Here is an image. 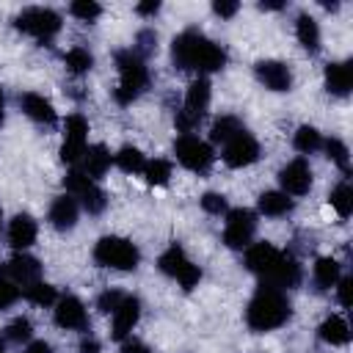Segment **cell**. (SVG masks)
Here are the masks:
<instances>
[{
	"mask_svg": "<svg viewBox=\"0 0 353 353\" xmlns=\"http://www.w3.org/2000/svg\"><path fill=\"white\" fill-rule=\"evenodd\" d=\"M256 157H259V143H256L245 130H240L234 138H229V141L223 143V163L232 165V168L251 165Z\"/></svg>",
	"mask_w": 353,
	"mask_h": 353,
	"instance_id": "cell-13",
	"label": "cell"
},
{
	"mask_svg": "<svg viewBox=\"0 0 353 353\" xmlns=\"http://www.w3.org/2000/svg\"><path fill=\"white\" fill-rule=\"evenodd\" d=\"M83 163H85V171H83V174H88V176H102V174L110 168L113 157H110V152H108L102 143H94V146L85 149Z\"/></svg>",
	"mask_w": 353,
	"mask_h": 353,
	"instance_id": "cell-24",
	"label": "cell"
},
{
	"mask_svg": "<svg viewBox=\"0 0 353 353\" xmlns=\"http://www.w3.org/2000/svg\"><path fill=\"white\" fill-rule=\"evenodd\" d=\"M259 8H265V11H279V8H284V3H281V0H262Z\"/></svg>",
	"mask_w": 353,
	"mask_h": 353,
	"instance_id": "cell-49",
	"label": "cell"
},
{
	"mask_svg": "<svg viewBox=\"0 0 353 353\" xmlns=\"http://www.w3.org/2000/svg\"><path fill=\"white\" fill-rule=\"evenodd\" d=\"M22 295L28 298V301H33V303H39V306H50V303H55V287L52 284H47V281H33L30 287H25L22 290Z\"/></svg>",
	"mask_w": 353,
	"mask_h": 353,
	"instance_id": "cell-30",
	"label": "cell"
},
{
	"mask_svg": "<svg viewBox=\"0 0 353 353\" xmlns=\"http://www.w3.org/2000/svg\"><path fill=\"white\" fill-rule=\"evenodd\" d=\"M157 268H160L165 276L176 279L185 290H193V287L199 284V279H201V270L185 256V251H182L179 245H171L168 251H163L160 259H157Z\"/></svg>",
	"mask_w": 353,
	"mask_h": 353,
	"instance_id": "cell-6",
	"label": "cell"
},
{
	"mask_svg": "<svg viewBox=\"0 0 353 353\" xmlns=\"http://www.w3.org/2000/svg\"><path fill=\"white\" fill-rule=\"evenodd\" d=\"M74 221H77V199L74 196H58L55 201H52V207H50V223L55 226V229H61V232H66V229H72L74 226Z\"/></svg>",
	"mask_w": 353,
	"mask_h": 353,
	"instance_id": "cell-20",
	"label": "cell"
},
{
	"mask_svg": "<svg viewBox=\"0 0 353 353\" xmlns=\"http://www.w3.org/2000/svg\"><path fill=\"white\" fill-rule=\"evenodd\" d=\"M121 301H124V292H119V290H105V292L97 298V306H99V312L113 314V312L119 309Z\"/></svg>",
	"mask_w": 353,
	"mask_h": 353,
	"instance_id": "cell-39",
	"label": "cell"
},
{
	"mask_svg": "<svg viewBox=\"0 0 353 353\" xmlns=\"http://www.w3.org/2000/svg\"><path fill=\"white\" fill-rule=\"evenodd\" d=\"M254 229H256V215L251 210H245V207L229 210L226 212V226H223V243L229 248H248L251 237H254Z\"/></svg>",
	"mask_w": 353,
	"mask_h": 353,
	"instance_id": "cell-9",
	"label": "cell"
},
{
	"mask_svg": "<svg viewBox=\"0 0 353 353\" xmlns=\"http://www.w3.org/2000/svg\"><path fill=\"white\" fill-rule=\"evenodd\" d=\"M80 353H99V342L97 339H83L80 342Z\"/></svg>",
	"mask_w": 353,
	"mask_h": 353,
	"instance_id": "cell-47",
	"label": "cell"
},
{
	"mask_svg": "<svg viewBox=\"0 0 353 353\" xmlns=\"http://www.w3.org/2000/svg\"><path fill=\"white\" fill-rule=\"evenodd\" d=\"M154 41H157V36L152 33V30H143V33H138V44H141V52H149L152 47H154ZM138 52V55H141Z\"/></svg>",
	"mask_w": 353,
	"mask_h": 353,
	"instance_id": "cell-44",
	"label": "cell"
},
{
	"mask_svg": "<svg viewBox=\"0 0 353 353\" xmlns=\"http://www.w3.org/2000/svg\"><path fill=\"white\" fill-rule=\"evenodd\" d=\"M331 207H334L342 218H347V215L353 212V190H350L347 182H342V185L334 188V193H331Z\"/></svg>",
	"mask_w": 353,
	"mask_h": 353,
	"instance_id": "cell-34",
	"label": "cell"
},
{
	"mask_svg": "<svg viewBox=\"0 0 353 353\" xmlns=\"http://www.w3.org/2000/svg\"><path fill=\"white\" fill-rule=\"evenodd\" d=\"M19 102H22V110H25L33 121H39V124H52V121H55V108H52L50 99L39 97V94H25Z\"/></svg>",
	"mask_w": 353,
	"mask_h": 353,
	"instance_id": "cell-23",
	"label": "cell"
},
{
	"mask_svg": "<svg viewBox=\"0 0 353 353\" xmlns=\"http://www.w3.org/2000/svg\"><path fill=\"white\" fill-rule=\"evenodd\" d=\"M116 66H119V88H116V102L119 105H130L143 88H146V66H143V58L135 52V50H119L116 52Z\"/></svg>",
	"mask_w": 353,
	"mask_h": 353,
	"instance_id": "cell-3",
	"label": "cell"
},
{
	"mask_svg": "<svg viewBox=\"0 0 353 353\" xmlns=\"http://www.w3.org/2000/svg\"><path fill=\"white\" fill-rule=\"evenodd\" d=\"M33 240H36V221L30 215H17L8 223V243L17 251H25L28 245H33Z\"/></svg>",
	"mask_w": 353,
	"mask_h": 353,
	"instance_id": "cell-22",
	"label": "cell"
},
{
	"mask_svg": "<svg viewBox=\"0 0 353 353\" xmlns=\"http://www.w3.org/2000/svg\"><path fill=\"white\" fill-rule=\"evenodd\" d=\"M135 11H138V14H143V17L157 14V11H160V3H157V0H146V3H138V6H135Z\"/></svg>",
	"mask_w": 353,
	"mask_h": 353,
	"instance_id": "cell-46",
	"label": "cell"
},
{
	"mask_svg": "<svg viewBox=\"0 0 353 353\" xmlns=\"http://www.w3.org/2000/svg\"><path fill=\"white\" fill-rule=\"evenodd\" d=\"M171 55L179 69H196V72H218L226 63V52L199 30L179 33L171 44Z\"/></svg>",
	"mask_w": 353,
	"mask_h": 353,
	"instance_id": "cell-1",
	"label": "cell"
},
{
	"mask_svg": "<svg viewBox=\"0 0 353 353\" xmlns=\"http://www.w3.org/2000/svg\"><path fill=\"white\" fill-rule=\"evenodd\" d=\"M138 317H141V303H138V298L124 295V301H121L119 309L113 312V331H110L113 339H127V334L135 328Z\"/></svg>",
	"mask_w": 353,
	"mask_h": 353,
	"instance_id": "cell-16",
	"label": "cell"
},
{
	"mask_svg": "<svg viewBox=\"0 0 353 353\" xmlns=\"http://www.w3.org/2000/svg\"><path fill=\"white\" fill-rule=\"evenodd\" d=\"M279 182H281V188H284L287 196H303V193H309V188H312V168H309V163L303 157L287 163L281 168V174H279Z\"/></svg>",
	"mask_w": 353,
	"mask_h": 353,
	"instance_id": "cell-14",
	"label": "cell"
},
{
	"mask_svg": "<svg viewBox=\"0 0 353 353\" xmlns=\"http://www.w3.org/2000/svg\"><path fill=\"white\" fill-rule=\"evenodd\" d=\"M256 77L270 91H290V85H292V74L281 61H259L256 63Z\"/></svg>",
	"mask_w": 353,
	"mask_h": 353,
	"instance_id": "cell-17",
	"label": "cell"
},
{
	"mask_svg": "<svg viewBox=\"0 0 353 353\" xmlns=\"http://www.w3.org/2000/svg\"><path fill=\"white\" fill-rule=\"evenodd\" d=\"M243 130V124H240V119H234V116H221L215 124H212V132H210V138L218 143H226L229 138H234L237 132Z\"/></svg>",
	"mask_w": 353,
	"mask_h": 353,
	"instance_id": "cell-31",
	"label": "cell"
},
{
	"mask_svg": "<svg viewBox=\"0 0 353 353\" xmlns=\"http://www.w3.org/2000/svg\"><path fill=\"white\" fill-rule=\"evenodd\" d=\"M143 176L149 185H165L171 176V163L168 160H152L143 165Z\"/></svg>",
	"mask_w": 353,
	"mask_h": 353,
	"instance_id": "cell-35",
	"label": "cell"
},
{
	"mask_svg": "<svg viewBox=\"0 0 353 353\" xmlns=\"http://www.w3.org/2000/svg\"><path fill=\"white\" fill-rule=\"evenodd\" d=\"M55 323L61 328H85L88 317H85V309L83 303L74 298V295H66L55 303Z\"/></svg>",
	"mask_w": 353,
	"mask_h": 353,
	"instance_id": "cell-19",
	"label": "cell"
},
{
	"mask_svg": "<svg viewBox=\"0 0 353 353\" xmlns=\"http://www.w3.org/2000/svg\"><path fill=\"white\" fill-rule=\"evenodd\" d=\"M30 334H33V328H30V320H28V317H17V320H11L8 328H6V336H8L11 342H28Z\"/></svg>",
	"mask_w": 353,
	"mask_h": 353,
	"instance_id": "cell-37",
	"label": "cell"
},
{
	"mask_svg": "<svg viewBox=\"0 0 353 353\" xmlns=\"http://www.w3.org/2000/svg\"><path fill=\"white\" fill-rule=\"evenodd\" d=\"M69 11H72L77 19L91 22V19H97V17L102 14V6H99V3H94V0H74V3L69 6Z\"/></svg>",
	"mask_w": 353,
	"mask_h": 353,
	"instance_id": "cell-36",
	"label": "cell"
},
{
	"mask_svg": "<svg viewBox=\"0 0 353 353\" xmlns=\"http://www.w3.org/2000/svg\"><path fill=\"white\" fill-rule=\"evenodd\" d=\"M298 281H301V265L292 259V256H287V254H281L279 259H276V265H273V270L265 276V284H273V287H279V290H290V287H298Z\"/></svg>",
	"mask_w": 353,
	"mask_h": 353,
	"instance_id": "cell-18",
	"label": "cell"
},
{
	"mask_svg": "<svg viewBox=\"0 0 353 353\" xmlns=\"http://www.w3.org/2000/svg\"><path fill=\"white\" fill-rule=\"evenodd\" d=\"M237 8H240V6H237L234 0H215V3H212V11H215L218 17H234Z\"/></svg>",
	"mask_w": 353,
	"mask_h": 353,
	"instance_id": "cell-42",
	"label": "cell"
},
{
	"mask_svg": "<svg viewBox=\"0 0 353 353\" xmlns=\"http://www.w3.org/2000/svg\"><path fill=\"white\" fill-rule=\"evenodd\" d=\"M320 339L328 342V345H345L350 339V328L342 317H328L320 325Z\"/></svg>",
	"mask_w": 353,
	"mask_h": 353,
	"instance_id": "cell-27",
	"label": "cell"
},
{
	"mask_svg": "<svg viewBox=\"0 0 353 353\" xmlns=\"http://www.w3.org/2000/svg\"><path fill=\"white\" fill-rule=\"evenodd\" d=\"M201 207L207 212H212V215H221V212H226V196H221V193H204L201 196Z\"/></svg>",
	"mask_w": 353,
	"mask_h": 353,
	"instance_id": "cell-41",
	"label": "cell"
},
{
	"mask_svg": "<svg viewBox=\"0 0 353 353\" xmlns=\"http://www.w3.org/2000/svg\"><path fill=\"white\" fill-rule=\"evenodd\" d=\"M19 295H22V292H19V287H17L14 281H8V279H3V276H0V309H8Z\"/></svg>",
	"mask_w": 353,
	"mask_h": 353,
	"instance_id": "cell-40",
	"label": "cell"
},
{
	"mask_svg": "<svg viewBox=\"0 0 353 353\" xmlns=\"http://www.w3.org/2000/svg\"><path fill=\"white\" fill-rule=\"evenodd\" d=\"M0 276L8 279V281H14L19 287V292H22L25 287H30L33 281L41 279V265H39V259H33L28 254H17V256H11L0 268Z\"/></svg>",
	"mask_w": 353,
	"mask_h": 353,
	"instance_id": "cell-12",
	"label": "cell"
},
{
	"mask_svg": "<svg viewBox=\"0 0 353 353\" xmlns=\"http://www.w3.org/2000/svg\"><path fill=\"white\" fill-rule=\"evenodd\" d=\"M290 317V301L284 295V290L273 287V284H265L254 292V298L248 301V309H245V320L254 331H270V328H279L281 323H287Z\"/></svg>",
	"mask_w": 353,
	"mask_h": 353,
	"instance_id": "cell-2",
	"label": "cell"
},
{
	"mask_svg": "<svg viewBox=\"0 0 353 353\" xmlns=\"http://www.w3.org/2000/svg\"><path fill=\"white\" fill-rule=\"evenodd\" d=\"M3 110H6V97H3V88H0V121H3Z\"/></svg>",
	"mask_w": 353,
	"mask_h": 353,
	"instance_id": "cell-50",
	"label": "cell"
},
{
	"mask_svg": "<svg viewBox=\"0 0 353 353\" xmlns=\"http://www.w3.org/2000/svg\"><path fill=\"white\" fill-rule=\"evenodd\" d=\"M325 152H328V157L347 174V160H350V157H347V154H350L347 146H345L342 141H336V138H328V141H325Z\"/></svg>",
	"mask_w": 353,
	"mask_h": 353,
	"instance_id": "cell-38",
	"label": "cell"
},
{
	"mask_svg": "<svg viewBox=\"0 0 353 353\" xmlns=\"http://www.w3.org/2000/svg\"><path fill=\"white\" fill-rule=\"evenodd\" d=\"M336 284H339V303L347 309V306H350V290H353V281H350V279H339Z\"/></svg>",
	"mask_w": 353,
	"mask_h": 353,
	"instance_id": "cell-43",
	"label": "cell"
},
{
	"mask_svg": "<svg viewBox=\"0 0 353 353\" xmlns=\"http://www.w3.org/2000/svg\"><path fill=\"white\" fill-rule=\"evenodd\" d=\"M292 210V199L281 190H268L259 196V212L270 215V218H279V215H287Z\"/></svg>",
	"mask_w": 353,
	"mask_h": 353,
	"instance_id": "cell-25",
	"label": "cell"
},
{
	"mask_svg": "<svg viewBox=\"0 0 353 353\" xmlns=\"http://www.w3.org/2000/svg\"><path fill=\"white\" fill-rule=\"evenodd\" d=\"M0 353H6V350H3V342H0Z\"/></svg>",
	"mask_w": 353,
	"mask_h": 353,
	"instance_id": "cell-51",
	"label": "cell"
},
{
	"mask_svg": "<svg viewBox=\"0 0 353 353\" xmlns=\"http://www.w3.org/2000/svg\"><path fill=\"white\" fill-rule=\"evenodd\" d=\"M121 353H149V347L143 342H138V339H127L121 345Z\"/></svg>",
	"mask_w": 353,
	"mask_h": 353,
	"instance_id": "cell-45",
	"label": "cell"
},
{
	"mask_svg": "<svg viewBox=\"0 0 353 353\" xmlns=\"http://www.w3.org/2000/svg\"><path fill=\"white\" fill-rule=\"evenodd\" d=\"M314 281H317V287H320V290L334 287V284L339 281V262H336V259H331V256L317 259V265H314Z\"/></svg>",
	"mask_w": 353,
	"mask_h": 353,
	"instance_id": "cell-28",
	"label": "cell"
},
{
	"mask_svg": "<svg viewBox=\"0 0 353 353\" xmlns=\"http://www.w3.org/2000/svg\"><path fill=\"white\" fill-rule=\"evenodd\" d=\"M113 160H116V165H119L121 171H127V174H138V171H143V165H146L141 149H135V146H121Z\"/></svg>",
	"mask_w": 353,
	"mask_h": 353,
	"instance_id": "cell-29",
	"label": "cell"
},
{
	"mask_svg": "<svg viewBox=\"0 0 353 353\" xmlns=\"http://www.w3.org/2000/svg\"><path fill=\"white\" fill-rule=\"evenodd\" d=\"M25 353H50V345L47 342H30Z\"/></svg>",
	"mask_w": 353,
	"mask_h": 353,
	"instance_id": "cell-48",
	"label": "cell"
},
{
	"mask_svg": "<svg viewBox=\"0 0 353 353\" xmlns=\"http://www.w3.org/2000/svg\"><path fill=\"white\" fill-rule=\"evenodd\" d=\"M325 85L336 97L350 94V85H353V66H350V61H345V63H328L325 66Z\"/></svg>",
	"mask_w": 353,
	"mask_h": 353,
	"instance_id": "cell-21",
	"label": "cell"
},
{
	"mask_svg": "<svg viewBox=\"0 0 353 353\" xmlns=\"http://www.w3.org/2000/svg\"><path fill=\"white\" fill-rule=\"evenodd\" d=\"M207 105H210V83L204 77H199V80L190 83V88L185 94V108L176 113V130L182 135H190L193 127L201 121Z\"/></svg>",
	"mask_w": 353,
	"mask_h": 353,
	"instance_id": "cell-5",
	"label": "cell"
},
{
	"mask_svg": "<svg viewBox=\"0 0 353 353\" xmlns=\"http://www.w3.org/2000/svg\"><path fill=\"white\" fill-rule=\"evenodd\" d=\"M63 185H66V190H69V196H74V199H80V204L91 212V215H97V212H102L105 210V204H108V199H105V193L94 185V179L88 176V174H83V171H69L66 176H63Z\"/></svg>",
	"mask_w": 353,
	"mask_h": 353,
	"instance_id": "cell-8",
	"label": "cell"
},
{
	"mask_svg": "<svg viewBox=\"0 0 353 353\" xmlns=\"http://www.w3.org/2000/svg\"><path fill=\"white\" fill-rule=\"evenodd\" d=\"M94 259L102 265V268H116V270H135L138 268V248L124 240V237H102L97 245H94Z\"/></svg>",
	"mask_w": 353,
	"mask_h": 353,
	"instance_id": "cell-4",
	"label": "cell"
},
{
	"mask_svg": "<svg viewBox=\"0 0 353 353\" xmlns=\"http://www.w3.org/2000/svg\"><path fill=\"white\" fill-rule=\"evenodd\" d=\"M279 256H281V251L273 248L270 243H254V245L245 248V268H248L251 273H256V276L265 279V276L273 270V265H276Z\"/></svg>",
	"mask_w": 353,
	"mask_h": 353,
	"instance_id": "cell-15",
	"label": "cell"
},
{
	"mask_svg": "<svg viewBox=\"0 0 353 353\" xmlns=\"http://www.w3.org/2000/svg\"><path fill=\"white\" fill-rule=\"evenodd\" d=\"M174 152H176V160H179L185 168H190V171H204V168H210V163H212V146H210L207 141L196 138V135H182V138L176 141Z\"/></svg>",
	"mask_w": 353,
	"mask_h": 353,
	"instance_id": "cell-11",
	"label": "cell"
},
{
	"mask_svg": "<svg viewBox=\"0 0 353 353\" xmlns=\"http://www.w3.org/2000/svg\"><path fill=\"white\" fill-rule=\"evenodd\" d=\"M22 33H30L33 39L39 41H47L52 39L58 30H61V17L52 11V8H25L17 22H14Z\"/></svg>",
	"mask_w": 353,
	"mask_h": 353,
	"instance_id": "cell-7",
	"label": "cell"
},
{
	"mask_svg": "<svg viewBox=\"0 0 353 353\" xmlns=\"http://www.w3.org/2000/svg\"><path fill=\"white\" fill-rule=\"evenodd\" d=\"M320 146H323V138H320V132H317L314 127H309V124L298 127V132H295V149H298V152L309 154V152H314V149H320Z\"/></svg>",
	"mask_w": 353,
	"mask_h": 353,
	"instance_id": "cell-32",
	"label": "cell"
},
{
	"mask_svg": "<svg viewBox=\"0 0 353 353\" xmlns=\"http://www.w3.org/2000/svg\"><path fill=\"white\" fill-rule=\"evenodd\" d=\"M85 135H88V121L80 113H72L63 124V146H61V160L63 163H77L85 154Z\"/></svg>",
	"mask_w": 353,
	"mask_h": 353,
	"instance_id": "cell-10",
	"label": "cell"
},
{
	"mask_svg": "<svg viewBox=\"0 0 353 353\" xmlns=\"http://www.w3.org/2000/svg\"><path fill=\"white\" fill-rule=\"evenodd\" d=\"M295 33H298L301 47H306L309 52H317V50H320V28H317V22H314L309 14H301V17H298Z\"/></svg>",
	"mask_w": 353,
	"mask_h": 353,
	"instance_id": "cell-26",
	"label": "cell"
},
{
	"mask_svg": "<svg viewBox=\"0 0 353 353\" xmlns=\"http://www.w3.org/2000/svg\"><path fill=\"white\" fill-rule=\"evenodd\" d=\"M91 66H94V58H91V52H88V50L74 47V50H69V52H66V69H69L72 74H85Z\"/></svg>",
	"mask_w": 353,
	"mask_h": 353,
	"instance_id": "cell-33",
	"label": "cell"
}]
</instances>
